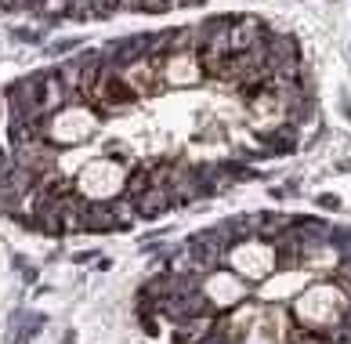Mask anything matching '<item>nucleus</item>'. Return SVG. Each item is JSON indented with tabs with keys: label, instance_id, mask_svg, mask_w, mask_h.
I'll use <instances>...</instances> for the list:
<instances>
[{
	"label": "nucleus",
	"instance_id": "nucleus-1",
	"mask_svg": "<svg viewBox=\"0 0 351 344\" xmlns=\"http://www.w3.org/2000/svg\"><path fill=\"white\" fill-rule=\"evenodd\" d=\"M344 290H337V286H311L304 290L301 297H297V308H293V319L297 326H308V330H330L337 319H341V312H344Z\"/></svg>",
	"mask_w": 351,
	"mask_h": 344
},
{
	"label": "nucleus",
	"instance_id": "nucleus-2",
	"mask_svg": "<svg viewBox=\"0 0 351 344\" xmlns=\"http://www.w3.org/2000/svg\"><path fill=\"white\" fill-rule=\"evenodd\" d=\"M225 261L239 275H246V279H268V275L276 272V250H271V243L257 246V240H246V243L228 246Z\"/></svg>",
	"mask_w": 351,
	"mask_h": 344
},
{
	"label": "nucleus",
	"instance_id": "nucleus-3",
	"mask_svg": "<svg viewBox=\"0 0 351 344\" xmlns=\"http://www.w3.org/2000/svg\"><path fill=\"white\" fill-rule=\"evenodd\" d=\"M203 294L210 297V304L217 312H225V308H236V304H243L246 297H250V290H246L243 283V275H232L225 272V264L221 268H214L210 275H203Z\"/></svg>",
	"mask_w": 351,
	"mask_h": 344
},
{
	"label": "nucleus",
	"instance_id": "nucleus-4",
	"mask_svg": "<svg viewBox=\"0 0 351 344\" xmlns=\"http://www.w3.org/2000/svg\"><path fill=\"white\" fill-rule=\"evenodd\" d=\"M156 62H160L163 87H192V84L206 80L196 51H171V55H163V58H156Z\"/></svg>",
	"mask_w": 351,
	"mask_h": 344
},
{
	"label": "nucleus",
	"instance_id": "nucleus-5",
	"mask_svg": "<svg viewBox=\"0 0 351 344\" xmlns=\"http://www.w3.org/2000/svg\"><path fill=\"white\" fill-rule=\"evenodd\" d=\"M189 254H192V272L203 279V275H210L214 268L225 264L228 246L214 236V229H206V232H199V236H192V240H189Z\"/></svg>",
	"mask_w": 351,
	"mask_h": 344
},
{
	"label": "nucleus",
	"instance_id": "nucleus-6",
	"mask_svg": "<svg viewBox=\"0 0 351 344\" xmlns=\"http://www.w3.org/2000/svg\"><path fill=\"white\" fill-rule=\"evenodd\" d=\"M217 315H221V312L210 308V312H199V315H189V319L174 323V330H171V344H199L203 337H210V334H214Z\"/></svg>",
	"mask_w": 351,
	"mask_h": 344
},
{
	"label": "nucleus",
	"instance_id": "nucleus-7",
	"mask_svg": "<svg viewBox=\"0 0 351 344\" xmlns=\"http://www.w3.org/2000/svg\"><path fill=\"white\" fill-rule=\"evenodd\" d=\"M214 236L225 246H236L246 240H257V214H236V218H225L221 225H214Z\"/></svg>",
	"mask_w": 351,
	"mask_h": 344
},
{
	"label": "nucleus",
	"instance_id": "nucleus-8",
	"mask_svg": "<svg viewBox=\"0 0 351 344\" xmlns=\"http://www.w3.org/2000/svg\"><path fill=\"white\" fill-rule=\"evenodd\" d=\"M265 36V22H257L254 15H239V19H232L228 25V47H232V55L236 51H250L257 41Z\"/></svg>",
	"mask_w": 351,
	"mask_h": 344
},
{
	"label": "nucleus",
	"instance_id": "nucleus-9",
	"mask_svg": "<svg viewBox=\"0 0 351 344\" xmlns=\"http://www.w3.org/2000/svg\"><path fill=\"white\" fill-rule=\"evenodd\" d=\"M297 145H301V130H297L293 124H286V120H279L271 130H265V156H290V152H297Z\"/></svg>",
	"mask_w": 351,
	"mask_h": 344
},
{
	"label": "nucleus",
	"instance_id": "nucleus-10",
	"mask_svg": "<svg viewBox=\"0 0 351 344\" xmlns=\"http://www.w3.org/2000/svg\"><path fill=\"white\" fill-rule=\"evenodd\" d=\"M134 210H138L141 221H156L171 210V196H167L163 185H149V189H141L134 196Z\"/></svg>",
	"mask_w": 351,
	"mask_h": 344
},
{
	"label": "nucleus",
	"instance_id": "nucleus-11",
	"mask_svg": "<svg viewBox=\"0 0 351 344\" xmlns=\"http://www.w3.org/2000/svg\"><path fill=\"white\" fill-rule=\"evenodd\" d=\"M120 221L112 214V203L106 200H87L84 218H80V232H116Z\"/></svg>",
	"mask_w": 351,
	"mask_h": 344
},
{
	"label": "nucleus",
	"instance_id": "nucleus-12",
	"mask_svg": "<svg viewBox=\"0 0 351 344\" xmlns=\"http://www.w3.org/2000/svg\"><path fill=\"white\" fill-rule=\"evenodd\" d=\"M101 55H106V62H112V65H120V69H123V65L145 58V36H123V41L109 44Z\"/></svg>",
	"mask_w": 351,
	"mask_h": 344
},
{
	"label": "nucleus",
	"instance_id": "nucleus-13",
	"mask_svg": "<svg viewBox=\"0 0 351 344\" xmlns=\"http://www.w3.org/2000/svg\"><path fill=\"white\" fill-rule=\"evenodd\" d=\"M286 229H290V214H257V240L271 243Z\"/></svg>",
	"mask_w": 351,
	"mask_h": 344
},
{
	"label": "nucleus",
	"instance_id": "nucleus-14",
	"mask_svg": "<svg viewBox=\"0 0 351 344\" xmlns=\"http://www.w3.org/2000/svg\"><path fill=\"white\" fill-rule=\"evenodd\" d=\"M286 344H326V337L319 334V330H308V326H290V334H286Z\"/></svg>",
	"mask_w": 351,
	"mask_h": 344
},
{
	"label": "nucleus",
	"instance_id": "nucleus-15",
	"mask_svg": "<svg viewBox=\"0 0 351 344\" xmlns=\"http://www.w3.org/2000/svg\"><path fill=\"white\" fill-rule=\"evenodd\" d=\"M112 214H116V221H120V229H127V225L138 221V210H134V200H131V196H120V200L112 203Z\"/></svg>",
	"mask_w": 351,
	"mask_h": 344
},
{
	"label": "nucleus",
	"instance_id": "nucleus-16",
	"mask_svg": "<svg viewBox=\"0 0 351 344\" xmlns=\"http://www.w3.org/2000/svg\"><path fill=\"white\" fill-rule=\"evenodd\" d=\"M171 8H174V0H138V11H149V15H163Z\"/></svg>",
	"mask_w": 351,
	"mask_h": 344
},
{
	"label": "nucleus",
	"instance_id": "nucleus-17",
	"mask_svg": "<svg viewBox=\"0 0 351 344\" xmlns=\"http://www.w3.org/2000/svg\"><path fill=\"white\" fill-rule=\"evenodd\" d=\"M47 15H69V0H40Z\"/></svg>",
	"mask_w": 351,
	"mask_h": 344
},
{
	"label": "nucleus",
	"instance_id": "nucleus-18",
	"mask_svg": "<svg viewBox=\"0 0 351 344\" xmlns=\"http://www.w3.org/2000/svg\"><path fill=\"white\" fill-rule=\"evenodd\" d=\"M192 4H206V0H174V8H192Z\"/></svg>",
	"mask_w": 351,
	"mask_h": 344
},
{
	"label": "nucleus",
	"instance_id": "nucleus-19",
	"mask_svg": "<svg viewBox=\"0 0 351 344\" xmlns=\"http://www.w3.org/2000/svg\"><path fill=\"white\" fill-rule=\"evenodd\" d=\"M322 207H326V210H337V200H333V196H322V200H319Z\"/></svg>",
	"mask_w": 351,
	"mask_h": 344
},
{
	"label": "nucleus",
	"instance_id": "nucleus-20",
	"mask_svg": "<svg viewBox=\"0 0 351 344\" xmlns=\"http://www.w3.org/2000/svg\"><path fill=\"white\" fill-rule=\"evenodd\" d=\"M19 4H25V0H0V8H19Z\"/></svg>",
	"mask_w": 351,
	"mask_h": 344
}]
</instances>
